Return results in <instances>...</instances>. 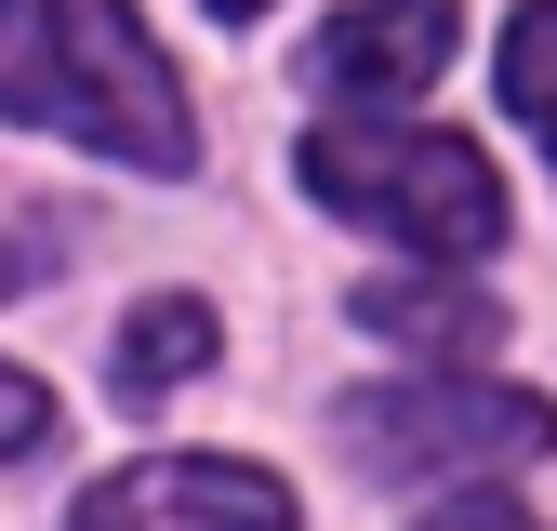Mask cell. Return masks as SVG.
Instances as JSON below:
<instances>
[{
    "instance_id": "cell-9",
    "label": "cell",
    "mask_w": 557,
    "mask_h": 531,
    "mask_svg": "<svg viewBox=\"0 0 557 531\" xmlns=\"http://www.w3.org/2000/svg\"><path fill=\"white\" fill-rule=\"evenodd\" d=\"M53 439V398L27 385V372H0V465H14V452H40Z\"/></svg>"
},
{
    "instance_id": "cell-10",
    "label": "cell",
    "mask_w": 557,
    "mask_h": 531,
    "mask_svg": "<svg viewBox=\"0 0 557 531\" xmlns=\"http://www.w3.org/2000/svg\"><path fill=\"white\" fill-rule=\"evenodd\" d=\"M425 531H544V518H518V505H505V492H478V505H438V518H425Z\"/></svg>"
},
{
    "instance_id": "cell-3",
    "label": "cell",
    "mask_w": 557,
    "mask_h": 531,
    "mask_svg": "<svg viewBox=\"0 0 557 531\" xmlns=\"http://www.w3.org/2000/svg\"><path fill=\"white\" fill-rule=\"evenodd\" d=\"M345 452L385 479H438V465H531L557 452V412L518 385H345Z\"/></svg>"
},
{
    "instance_id": "cell-6",
    "label": "cell",
    "mask_w": 557,
    "mask_h": 531,
    "mask_svg": "<svg viewBox=\"0 0 557 531\" xmlns=\"http://www.w3.org/2000/svg\"><path fill=\"white\" fill-rule=\"evenodd\" d=\"M359 319L385 332V346H438V359H478L505 332V306L492 293H451V280H372L359 293Z\"/></svg>"
},
{
    "instance_id": "cell-11",
    "label": "cell",
    "mask_w": 557,
    "mask_h": 531,
    "mask_svg": "<svg viewBox=\"0 0 557 531\" xmlns=\"http://www.w3.org/2000/svg\"><path fill=\"white\" fill-rule=\"evenodd\" d=\"M27 266H40V252H27V239H0V293H27Z\"/></svg>"
},
{
    "instance_id": "cell-2",
    "label": "cell",
    "mask_w": 557,
    "mask_h": 531,
    "mask_svg": "<svg viewBox=\"0 0 557 531\" xmlns=\"http://www.w3.org/2000/svg\"><path fill=\"white\" fill-rule=\"evenodd\" d=\"M306 186L332 199L345 226H385V239L451 252V266H478V252L505 239L492 160H478L465 133H425V120H345V133H319V147H306Z\"/></svg>"
},
{
    "instance_id": "cell-12",
    "label": "cell",
    "mask_w": 557,
    "mask_h": 531,
    "mask_svg": "<svg viewBox=\"0 0 557 531\" xmlns=\"http://www.w3.org/2000/svg\"><path fill=\"white\" fill-rule=\"evenodd\" d=\"M199 14H213V27H252V14H265V0H199Z\"/></svg>"
},
{
    "instance_id": "cell-4",
    "label": "cell",
    "mask_w": 557,
    "mask_h": 531,
    "mask_svg": "<svg viewBox=\"0 0 557 531\" xmlns=\"http://www.w3.org/2000/svg\"><path fill=\"white\" fill-rule=\"evenodd\" d=\"M66 531H293V492L265 479V465H213V452H160L133 465V479L81 492Z\"/></svg>"
},
{
    "instance_id": "cell-7",
    "label": "cell",
    "mask_w": 557,
    "mask_h": 531,
    "mask_svg": "<svg viewBox=\"0 0 557 531\" xmlns=\"http://www.w3.org/2000/svg\"><path fill=\"white\" fill-rule=\"evenodd\" d=\"M226 346V319L199 306V293H160L147 319H120V346H107V372H120V398H160V385H186L199 359Z\"/></svg>"
},
{
    "instance_id": "cell-5",
    "label": "cell",
    "mask_w": 557,
    "mask_h": 531,
    "mask_svg": "<svg viewBox=\"0 0 557 531\" xmlns=\"http://www.w3.org/2000/svg\"><path fill=\"white\" fill-rule=\"evenodd\" d=\"M451 40H465V0H345V14L306 40V81L359 94V107H411L451 66Z\"/></svg>"
},
{
    "instance_id": "cell-8",
    "label": "cell",
    "mask_w": 557,
    "mask_h": 531,
    "mask_svg": "<svg viewBox=\"0 0 557 531\" xmlns=\"http://www.w3.org/2000/svg\"><path fill=\"white\" fill-rule=\"evenodd\" d=\"M505 107H518V133L557 160V0H518L505 14Z\"/></svg>"
},
{
    "instance_id": "cell-1",
    "label": "cell",
    "mask_w": 557,
    "mask_h": 531,
    "mask_svg": "<svg viewBox=\"0 0 557 531\" xmlns=\"http://www.w3.org/2000/svg\"><path fill=\"white\" fill-rule=\"evenodd\" d=\"M0 107L66 133V147H94V160H133V173H186L199 160L173 66L120 0H14L0 14Z\"/></svg>"
}]
</instances>
